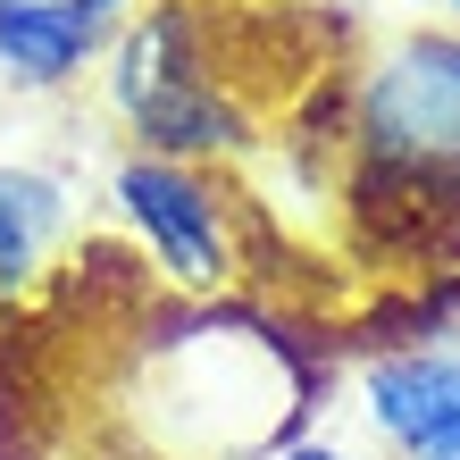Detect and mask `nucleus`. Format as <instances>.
<instances>
[{
  "label": "nucleus",
  "instance_id": "1",
  "mask_svg": "<svg viewBox=\"0 0 460 460\" xmlns=\"http://www.w3.org/2000/svg\"><path fill=\"white\" fill-rule=\"evenodd\" d=\"M110 110L134 134V151H168V159H234L252 143L234 93L209 75V50H201V17L184 0H151L143 17L118 25L110 42Z\"/></svg>",
  "mask_w": 460,
  "mask_h": 460
},
{
  "label": "nucleus",
  "instance_id": "9",
  "mask_svg": "<svg viewBox=\"0 0 460 460\" xmlns=\"http://www.w3.org/2000/svg\"><path fill=\"white\" fill-rule=\"evenodd\" d=\"M402 9H427V0H402Z\"/></svg>",
  "mask_w": 460,
  "mask_h": 460
},
{
  "label": "nucleus",
  "instance_id": "3",
  "mask_svg": "<svg viewBox=\"0 0 460 460\" xmlns=\"http://www.w3.org/2000/svg\"><path fill=\"white\" fill-rule=\"evenodd\" d=\"M110 209L126 218V234L159 260V277L184 293H226L243 268L234 243V193L193 159L168 151H126L110 168Z\"/></svg>",
  "mask_w": 460,
  "mask_h": 460
},
{
  "label": "nucleus",
  "instance_id": "8",
  "mask_svg": "<svg viewBox=\"0 0 460 460\" xmlns=\"http://www.w3.org/2000/svg\"><path fill=\"white\" fill-rule=\"evenodd\" d=\"M444 9H452V25H460V0H444Z\"/></svg>",
  "mask_w": 460,
  "mask_h": 460
},
{
  "label": "nucleus",
  "instance_id": "5",
  "mask_svg": "<svg viewBox=\"0 0 460 460\" xmlns=\"http://www.w3.org/2000/svg\"><path fill=\"white\" fill-rule=\"evenodd\" d=\"M134 0H0V93H67L118 42Z\"/></svg>",
  "mask_w": 460,
  "mask_h": 460
},
{
  "label": "nucleus",
  "instance_id": "7",
  "mask_svg": "<svg viewBox=\"0 0 460 460\" xmlns=\"http://www.w3.org/2000/svg\"><path fill=\"white\" fill-rule=\"evenodd\" d=\"M277 460H360L351 444H327V436H302V444H285Z\"/></svg>",
  "mask_w": 460,
  "mask_h": 460
},
{
  "label": "nucleus",
  "instance_id": "2",
  "mask_svg": "<svg viewBox=\"0 0 460 460\" xmlns=\"http://www.w3.org/2000/svg\"><path fill=\"white\" fill-rule=\"evenodd\" d=\"M351 134L394 176H460V25H402L360 59Z\"/></svg>",
  "mask_w": 460,
  "mask_h": 460
},
{
  "label": "nucleus",
  "instance_id": "6",
  "mask_svg": "<svg viewBox=\"0 0 460 460\" xmlns=\"http://www.w3.org/2000/svg\"><path fill=\"white\" fill-rule=\"evenodd\" d=\"M75 226V184L42 159H0V302L34 293Z\"/></svg>",
  "mask_w": 460,
  "mask_h": 460
},
{
  "label": "nucleus",
  "instance_id": "4",
  "mask_svg": "<svg viewBox=\"0 0 460 460\" xmlns=\"http://www.w3.org/2000/svg\"><path fill=\"white\" fill-rule=\"evenodd\" d=\"M360 427L385 460H460V335H411L360 360Z\"/></svg>",
  "mask_w": 460,
  "mask_h": 460
}]
</instances>
